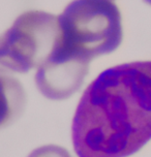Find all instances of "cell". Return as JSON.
Returning <instances> with one entry per match:
<instances>
[{"label":"cell","mask_w":151,"mask_h":157,"mask_svg":"<svg viewBox=\"0 0 151 157\" xmlns=\"http://www.w3.org/2000/svg\"><path fill=\"white\" fill-rule=\"evenodd\" d=\"M79 157H127L151 140V61L110 67L81 97L72 125Z\"/></svg>","instance_id":"obj_1"},{"label":"cell","mask_w":151,"mask_h":157,"mask_svg":"<svg viewBox=\"0 0 151 157\" xmlns=\"http://www.w3.org/2000/svg\"><path fill=\"white\" fill-rule=\"evenodd\" d=\"M57 18L58 44L72 55L91 61L122 41L121 13L113 0H72Z\"/></svg>","instance_id":"obj_2"},{"label":"cell","mask_w":151,"mask_h":157,"mask_svg":"<svg viewBox=\"0 0 151 157\" xmlns=\"http://www.w3.org/2000/svg\"><path fill=\"white\" fill-rule=\"evenodd\" d=\"M59 36L58 18L29 10L0 35V72L25 74L37 68L51 54Z\"/></svg>","instance_id":"obj_3"},{"label":"cell","mask_w":151,"mask_h":157,"mask_svg":"<svg viewBox=\"0 0 151 157\" xmlns=\"http://www.w3.org/2000/svg\"><path fill=\"white\" fill-rule=\"evenodd\" d=\"M90 61L72 55L58 44V39L51 54L37 67L35 84L45 97L63 100L76 93L87 77Z\"/></svg>","instance_id":"obj_4"},{"label":"cell","mask_w":151,"mask_h":157,"mask_svg":"<svg viewBox=\"0 0 151 157\" xmlns=\"http://www.w3.org/2000/svg\"><path fill=\"white\" fill-rule=\"evenodd\" d=\"M26 99V92L20 81L0 74V128L10 125L22 116Z\"/></svg>","instance_id":"obj_5"},{"label":"cell","mask_w":151,"mask_h":157,"mask_svg":"<svg viewBox=\"0 0 151 157\" xmlns=\"http://www.w3.org/2000/svg\"><path fill=\"white\" fill-rule=\"evenodd\" d=\"M28 157H72V155L61 146L46 145L33 150Z\"/></svg>","instance_id":"obj_6"},{"label":"cell","mask_w":151,"mask_h":157,"mask_svg":"<svg viewBox=\"0 0 151 157\" xmlns=\"http://www.w3.org/2000/svg\"><path fill=\"white\" fill-rule=\"evenodd\" d=\"M145 2H146V3H148V4H150L151 5V0H144Z\"/></svg>","instance_id":"obj_7"}]
</instances>
